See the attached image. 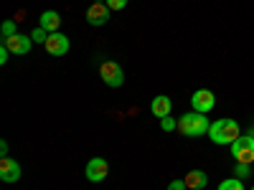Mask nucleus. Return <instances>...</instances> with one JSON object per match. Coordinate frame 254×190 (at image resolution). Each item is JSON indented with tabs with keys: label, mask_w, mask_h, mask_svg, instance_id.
Instances as JSON below:
<instances>
[{
	"label": "nucleus",
	"mask_w": 254,
	"mask_h": 190,
	"mask_svg": "<svg viewBox=\"0 0 254 190\" xmlns=\"http://www.w3.org/2000/svg\"><path fill=\"white\" fill-rule=\"evenodd\" d=\"M208 137L214 144H231L239 140V124L234 119H219L208 127Z\"/></svg>",
	"instance_id": "1"
},
{
	"label": "nucleus",
	"mask_w": 254,
	"mask_h": 190,
	"mask_svg": "<svg viewBox=\"0 0 254 190\" xmlns=\"http://www.w3.org/2000/svg\"><path fill=\"white\" fill-rule=\"evenodd\" d=\"M208 127H211V122H208L201 112H188V114H183V117L178 119V130H181L186 137H201V135L208 132Z\"/></svg>",
	"instance_id": "2"
},
{
	"label": "nucleus",
	"mask_w": 254,
	"mask_h": 190,
	"mask_svg": "<svg viewBox=\"0 0 254 190\" xmlns=\"http://www.w3.org/2000/svg\"><path fill=\"white\" fill-rule=\"evenodd\" d=\"M99 76H102V81L107 84V87H112V89H120L122 84H125V71H122V66L117 61H102L99 63Z\"/></svg>",
	"instance_id": "3"
},
{
	"label": "nucleus",
	"mask_w": 254,
	"mask_h": 190,
	"mask_svg": "<svg viewBox=\"0 0 254 190\" xmlns=\"http://www.w3.org/2000/svg\"><path fill=\"white\" fill-rule=\"evenodd\" d=\"M231 155L237 157V162H254V137H239L237 142H231Z\"/></svg>",
	"instance_id": "4"
},
{
	"label": "nucleus",
	"mask_w": 254,
	"mask_h": 190,
	"mask_svg": "<svg viewBox=\"0 0 254 190\" xmlns=\"http://www.w3.org/2000/svg\"><path fill=\"white\" fill-rule=\"evenodd\" d=\"M190 104H193L196 112L208 114L211 109L216 107V96H214V92H208V89H198V92H193V96H190Z\"/></svg>",
	"instance_id": "5"
},
{
	"label": "nucleus",
	"mask_w": 254,
	"mask_h": 190,
	"mask_svg": "<svg viewBox=\"0 0 254 190\" xmlns=\"http://www.w3.org/2000/svg\"><path fill=\"white\" fill-rule=\"evenodd\" d=\"M107 173H110V165H107L104 157H92L87 162V180L89 183H102L104 178H107Z\"/></svg>",
	"instance_id": "6"
},
{
	"label": "nucleus",
	"mask_w": 254,
	"mask_h": 190,
	"mask_svg": "<svg viewBox=\"0 0 254 190\" xmlns=\"http://www.w3.org/2000/svg\"><path fill=\"white\" fill-rule=\"evenodd\" d=\"M3 46H5L10 53H15V56H23V53L31 51L33 38H31V36H20V33H15V36H10V38L3 41Z\"/></svg>",
	"instance_id": "7"
},
{
	"label": "nucleus",
	"mask_w": 254,
	"mask_h": 190,
	"mask_svg": "<svg viewBox=\"0 0 254 190\" xmlns=\"http://www.w3.org/2000/svg\"><path fill=\"white\" fill-rule=\"evenodd\" d=\"M0 180L3 183H18L20 180V165L13 157H0Z\"/></svg>",
	"instance_id": "8"
},
{
	"label": "nucleus",
	"mask_w": 254,
	"mask_h": 190,
	"mask_svg": "<svg viewBox=\"0 0 254 190\" xmlns=\"http://www.w3.org/2000/svg\"><path fill=\"white\" fill-rule=\"evenodd\" d=\"M110 8H107V3H92L89 5V10H87V23L89 26H104L110 20Z\"/></svg>",
	"instance_id": "9"
},
{
	"label": "nucleus",
	"mask_w": 254,
	"mask_h": 190,
	"mask_svg": "<svg viewBox=\"0 0 254 190\" xmlns=\"http://www.w3.org/2000/svg\"><path fill=\"white\" fill-rule=\"evenodd\" d=\"M44 48H46L49 56H64V53L69 51V38L61 36V33H51L49 41L44 44Z\"/></svg>",
	"instance_id": "10"
},
{
	"label": "nucleus",
	"mask_w": 254,
	"mask_h": 190,
	"mask_svg": "<svg viewBox=\"0 0 254 190\" xmlns=\"http://www.w3.org/2000/svg\"><path fill=\"white\" fill-rule=\"evenodd\" d=\"M171 109H173V101L168 99V96H155L153 99V104H150V112L155 114V117H171Z\"/></svg>",
	"instance_id": "11"
},
{
	"label": "nucleus",
	"mask_w": 254,
	"mask_h": 190,
	"mask_svg": "<svg viewBox=\"0 0 254 190\" xmlns=\"http://www.w3.org/2000/svg\"><path fill=\"white\" fill-rule=\"evenodd\" d=\"M59 26H61V15L56 10L41 13V28H46L49 33H59Z\"/></svg>",
	"instance_id": "12"
},
{
	"label": "nucleus",
	"mask_w": 254,
	"mask_h": 190,
	"mask_svg": "<svg viewBox=\"0 0 254 190\" xmlns=\"http://www.w3.org/2000/svg\"><path fill=\"white\" fill-rule=\"evenodd\" d=\"M183 180H186V185H188L190 190H203V188H206V183H208V178H206V173H203V170H190Z\"/></svg>",
	"instance_id": "13"
},
{
	"label": "nucleus",
	"mask_w": 254,
	"mask_h": 190,
	"mask_svg": "<svg viewBox=\"0 0 254 190\" xmlns=\"http://www.w3.org/2000/svg\"><path fill=\"white\" fill-rule=\"evenodd\" d=\"M49 36H51V33H49L46 28H41V26L31 31V38H33V44H46V41H49Z\"/></svg>",
	"instance_id": "14"
},
{
	"label": "nucleus",
	"mask_w": 254,
	"mask_h": 190,
	"mask_svg": "<svg viewBox=\"0 0 254 190\" xmlns=\"http://www.w3.org/2000/svg\"><path fill=\"white\" fill-rule=\"evenodd\" d=\"M219 190H244V185H242V180L229 178V180H224V183L219 185Z\"/></svg>",
	"instance_id": "15"
},
{
	"label": "nucleus",
	"mask_w": 254,
	"mask_h": 190,
	"mask_svg": "<svg viewBox=\"0 0 254 190\" xmlns=\"http://www.w3.org/2000/svg\"><path fill=\"white\" fill-rule=\"evenodd\" d=\"M160 127H163V132H173L176 127H178V122H176L173 117H163V119H160Z\"/></svg>",
	"instance_id": "16"
},
{
	"label": "nucleus",
	"mask_w": 254,
	"mask_h": 190,
	"mask_svg": "<svg viewBox=\"0 0 254 190\" xmlns=\"http://www.w3.org/2000/svg\"><path fill=\"white\" fill-rule=\"evenodd\" d=\"M18 31H15V23H13V20H5V23H3V41L5 38H10V36H15Z\"/></svg>",
	"instance_id": "17"
},
{
	"label": "nucleus",
	"mask_w": 254,
	"mask_h": 190,
	"mask_svg": "<svg viewBox=\"0 0 254 190\" xmlns=\"http://www.w3.org/2000/svg\"><path fill=\"white\" fill-rule=\"evenodd\" d=\"M234 175H237V178H249V165H247V162H237Z\"/></svg>",
	"instance_id": "18"
},
{
	"label": "nucleus",
	"mask_w": 254,
	"mask_h": 190,
	"mask_svg": "<svg viewBox=\"0 0 254 190\" xmlns=\"http://www.w3.org/2000/svg\"><path fill=\"white\" fill-rule=\"evenodd\" d=\"M104 3H107L110 10H122L127 5V0H104Z\"/></svg>",
	"instance_id": "19"
},
{
	"label": "nucleus",
	"mask_w": 254,
	"mask_h": 190,
	"mask_svg": "<svg viewBox=\"0 0 254 190\" xmlns=\"http://www.w3.org/2000/svg\"><path fill=\"white\" fill-rule=\"evenodd\" d=\"M188 185H186V180H173L171 185H168V190H186Z\"/></svg>",
	"instance_id": "20"
},
{
	"label": "nucleus",
	"mask_w": 254,
	"mask_h": 190,
	"mask_svg": "<svg viewBox=\"0 0 254 190\" xmlns=\"http://www.w3.org/2000/svg\"><path fill=\"white\" fill-rule=\"evenodd\" d=\"M8 56H10V51L3 46V48H0V63H5V61H8Z\"/></svg>",
	"instance_id": "21"
},
{
	"label": "nucleus",
	"mask_w": 254,
	"mask_h": 190,
	"mask_svg": "<svg viewBox=\"0 0 254 190\" xmlns=\"http://www.w3.org/2000/svg\"><path fill=\"white\" fill-rule=\"evenodd\" d=\"M0 155H3V157H8V142H5V140L0 142Z\"/></svg>",
	"instance_id": "22"
},
{
	"label": "nucleus",
	"mask_w": 254,
	"mask_h": 190,
	"mask_svg": "<svg viewBox=\"0 0 254 190\" xmlns=\"http://www.w3.org/2000/svg\"><path fill=\"white\" fill-rule=\"evenodd\" d=\"M252 190H254V188H252Z\"/></svg>",
	"instance_id": "23"
}]
</instances>
